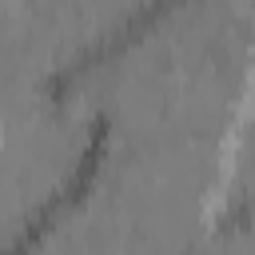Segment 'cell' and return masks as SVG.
Returning <instances> with one entry per match:
<instances>
[{
	"mask_svg": "<svg viewBox=\"0 0 255 255\" xmlns=\"http://www.w3.org/2000/svg\"><path fill=\"white\" fill-rule=\"evenodd\" d=\"M108 139H112V120H108L104 112H96V120H92V128H88V147H84V155H80L72 179H68L48 203H40V211L24 223V231L8 243L4 255H28V251H32V247L56 227V219H60L64 211H72L76 203H84V199L96 191V179H100L104 159H108Z\"/></svg>",
	"mask_w": 255,
	"mask_h": 255,
	"instance_id": "cell-1",
	"label": "cell"
}]
</instances>
